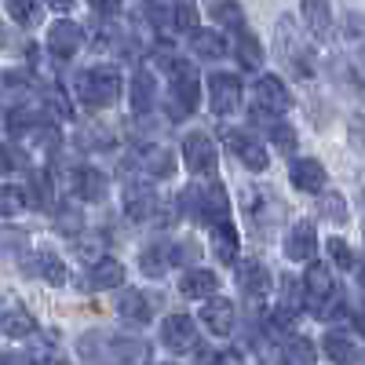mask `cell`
I'll list each match as a JSON object with an SVG mask.
<instances>
[{"label": "cell", "mask_w": 365, "mask_h": 365, "mask_svg": "<svg viewBox=\"0 0 365 365\" xmlns=\"http://www.w3.org/2000/svg\"><path fill=\"white\" fill-rule=\"evenodd\" d=\"M179 205L190 212L194 220H201V223H223V220H230V197H227V190L220 187L216 179H205V182H194V187H187L182 190V197H179Z\"/></svg>", "instance_id": "2"}, {"label": "cell", "mask_w": 365, "mask_h": 365, "mask_svg": "<svg viewBox=\"0 0 365 365\" xmlns=\"http://www.w3.org/2000/svg\"><path fill=\"white\" fill-rule=\"evenodd\" d=\"M237 282H241V292L256 303V299H263L270 292V270L259 259H245L237 267Z\"/></svg>", "instance_id": "18"}, {"label": "cell", "mask_w": 365, "mask_h": 365, "mask_svg": "<svg viewBox=\"0 0 365 365\" xmlns=\"http://www.w3.org/2000/svg\"><path fill=\"white\" fill-rule=\"evenodd\" d=\"M161 365H172V361H161Z\"/></svg>", "instance_id": "50"}, {"label": "cell", "mask_w": 365, "mask_h": 365, "mask_svg": "<svg viewBox=\"0 0 365 365\" xmlns=\"http://www.w3.org/2000/svg\"><path fill=\"white\" fill-rule=\"evenodd\" d=\"M150 106H154V73L135 70V77H132V110L150 113Z\"/></svg>", "instance_id": "31"}, {"label": "cell", "mask_w": 365, "mask_h": 365, "mask_svg": "<svg viewBox=\"0 0 365 365\" xmlns=\"http://www.w3.org/2000/svg\"><path fill=\"white\" fill-rule=\"evenodd\" d=\"M81 44H84V29H81L77 22H70V19L55 22V26L48 29V51H51V58H58V63L73 58V55L81 51Z\"/></svg>", "instance_id": "10"}, {"label": "cell", "mask_w": 365, "mask_h": 365, "mask_svg": "<svg viewBox=\"0 0 365 365\" xmlns=\"http://www.w3.org/2000/svg\"><path fill=\"white\" fill-rule=\"evenodd\" d=\"M256 103L259 106H267V110H274V113H285L289 110V88L282 84V77H274V73H263L259 81H256Z\"/></svg>", "instance_id": "20"}, {"label": "cell", "mask_w": 365, "mask_h": 365, "mask_svg": "<svg viewBox=\"0 0 365 365\" xmlns=\"http://www.w3.org/2000/svg\"><path fill=\"white\" fill-rule=\"evenodd\" d=\"M282 307H289L292 314H299L303 307H307V289H299L296 278H285L282 282Z\"/></svg>", "instance_id": "38"}, {"label": "cell", "mask_w": 365, "mask_h": 365, "mask_svg": "<svg viewBox=\"0 0 365 365\" xmlns=\"http://www.w3.org/2000/svg\"><path fill=\"white\" fill-rule=\"evenodd\" d=\"M314 252H318V234H314V227H311V223H296V227L289 230V237H285V256L296 259V263H311Z\"/></svg>", "instance_id": "15"}, {"label": "cell", "mask_w": 365, "mask_h": 365, "mask_svg": "<svg viewBox=\"0 0 365 365\" xmlns=\"http://www.w3.org/2000/svg\"><path fill=\"white\" fill-rule=\"evenodd\" d=\"M120 282H125V267H120L117 259H96L88 267V289H96V292H103V289H117Z\"/></svg>", "instance_id": "24"}, {"label": "cell", "mask_w": 365, "mask_h": 365, "mask_svg": "<svg viewBox=\"0 0 365 365\" xmlns=\"http://www.w3.org/2000/svg\"><path fill=\"white\" fill-rule=\"evenodd\" d=\"M190 48H194V55L212 58V63L227 55V41H223V34H216V29H194V34H190Z\"/></svg>", "instance_id": "27"}, {"label": "cell", "mask_w": 365, "mask_h": 365, "mask_svg": "<svg viewBox=\"0 0 365 365\" xmlns=\"http://www.w3.org/2000/svg\"><path fill=\"white\" fill-rule=\"evenodd\" d=\"M347 135L358 150H365V113H354L351 117V125H347Z\"/></svg>", "instance_id": "42"}, {"label": "cell", "mask_w": 365, "mask_h": 365, "mask_svg": "<svg viewBox=\"0 0 365 365\" xmlns=\"http://www.w3.org/2000/svg\"><path fill=\"white\" fill-rule=\"evenodd\" d=\"M26 201V190L19 194L15 187H4V216H15V212H19V205Z\"/></svg>", "instance_id": "43"}, {"label": "cell", "mask_w": 365, "mask_h": 365, "mask_svg": "<svg viewBox=\"0 0 365 365\" xmlns=\"http://www.w3.org/2000/svg\"><path fill=\"white\" fill-rule=\"evenodd\" d=\"M161 344L172 354L197 351V325H194V318L190 314H168L165 325H161Z\"/></svg>", "instance_id": "7"}, {"label": "cell", "mask_w": 365, "mask_h": 365, "mask_svg": "<svg viewBox=\"0 0 365 365\" xmlns=\"http://www.w3.org/2000/svg\"><path fill=\"white\" fill-rule=\"evenodd\" d=\"M299 15L314 37H329L332 29V4L329 0H299Z\"/></svg>", "instance_id": "25"}, {"label": "cell", "mask_w": 365, "mask_h": 365, "mask_svg": "<svg viewBox=\"0 0 365 365\" xmlns=\"http://www.w3.org/2000/svg\"><path fill=\"white\" fill-rule=\"evenodd\" d=\"M158 208H161V201H158V194H154L150 182H128L125 187V216L132 223L158 220Z\"/></svg>", "instance_id": "8"}, {"label": "cell", "mask_w": 365, "mask_h": 365, "mask_svg": "<svg viewBox=\"0 0 365 365\" xmlns=\"http://www.w3.org/2000/svg\"><path fill=\"white\" fill-rule=\"evenodd\" d=\"M208 103L220 117L234 113L241 106V81L234 73H212L208 77Z\"/></svg>", "instance_id": "9"}, {"label": "cell", "mask_w": 365, "mask_h": 365, "mask_svg": "<svg viewBox=\"0 0 365 365\" xmlns=\"http://www.w3.org/2000/svg\"><path fill=\"white\" fill-rule=\"evenodd\" d=\"M187 256V249H168V245H146L139 252V270L146 274V278H165V270L179 259Z\"/></svg>", "instance_id": "19"}, {"label": "cell", "mask_w": 365, "mask_h": 365, "mask_svg": "<svg viewBox=\"0 0 365 365\" xmlns=\"http://www.w3.org/2000/svg\"><path fill=\"white\" fill-rule=\"evenodd\" d=\"M77 146H84V150H110L113 146V132L103 128V125H84L77 132Z\"/></svg>", "instance_id": "35"}, {"label": "cell", "mask_w": 365, "mask_h": 365, "mask_svg": "<svg viewBox=\"0 0 365 365\" xmlns=\"http://www.w3.org/2000/svg\"><path fill=\"white\" fill-rule=\"evenodd\" d=\"M44 4H48L51 11H70V8H73V0H44Z\"/></svg>", "instance_id": "46"}, {"label": "cell", "mask_w": 365, "mask_h": 365, "mask_svg": "<svg viewBox=\"0 0 365 365\" xmlns=\"http://www.w3.org/2000/svg\"><path fill=\"white\" fill-rule=\"evenodd\" d=\"M234 55H237V63L245 66V70H259V63H263V48H259V41L249 34V26L234 34Z\"/></svg>", "instance_id": "28"}, {"label": "cell", "mask_w": 365, "mask_h": 365, "mask_svg": "<svg viewBox=\"0 0 365 365\" xmlns=\"http://www.w3.org/2000/svg\"><path fill=\"white\" fill-rule=\"evenodd\" d=\"M358 205H361V216H365V182H361V194H358Z\"/></svg>", "instance_id": "48"}, {"label": "cell", "mask_w": 365, "mask_h": 365, "mask_svg": "<svg viewBox=\"0 0 365 365\" xmlns=\"http://www.w3.org/2000/svg\"><path fill=\"white\" fill-rule=\"evenodd\" d=\"M282 365H318L314 344L307 336H285V344H282Z\"/></svg>", "instance_id": "29"}, {"label": "cell", "mask_w": 365, "mask_h": 365, "mask_svg": "<svg viewBox=\"0 0 365 365\" xmlns=\"http://www.w3.org/2000/svg\"><path fill=\"white\" fill-rule=\"evenodd\" d=\"M270 139H274V146H278V150H282L285 158H289L292 150H296V132H292V128L285 125V120H278V125L270 128Z\"/></svg>", "instance_id": "40"}, {"label": "cell", "mask_w": 365, "mask_h": 365, "mask_svg": "<svg viewBox=\"0 0 365 365\" xmlns=\"http://www.w3.org/2000/svg\"><path fill=\"white\" fill-rule=\"evenodd\" d=\"M212 365H241V358H237L234 351H223V354L212 358Z\"/></svg>", "instance_id": "45"}, {"label": "cell", "mask_w": 365, "mask_h": 365, "mask_svg": "<svg viewBox=\"0 0 365 365\" xmlns=\"http://www.w3.org/2000/svg\"><path fill=\"white\" fill-rule=\"evenodd\" d=\"M179 292L187 296V299H212V296L220 292V278L212 270H205V267H194V270L182 274Z\"/></svg>", "instance_id": "22"}, {"label": "cell", "mask_w": 365, "mask_h": 365, "mask_svg": "<svg viewBox=\"0 0 365 365\" xmlns=\"http://www.w3.org/2000/svg\"><path fill=\"white\" fill-rule=\"evenodd\" d=\"M201 322H205V329L212 332V336H230V332L237 329V311H234L230 299L212 296V299L201 303Z\"/></svg>", "instance_id": "12"}, {"label": "cell", "mask_w": 365, "mask_h": 365, "mask_svg": "<svg viewBox=\"0 0 365 365\" xmlns=\"http://www.w3.org/2000/svg\"><path fill=\"white\" fill-rule=\"evenodd\" d=\"M34 329H37L34 318H29L22 307H8V311H4V336H11V340L22 336V340H26V336H34Z\"/></svg>", "instance_id": "34"}, {"label": "cell", "mask_w": 365, "mask_h": 365, "mask_svg": "<svg viewBox=\"0 0 365 365\" xmlns=\"http://www.w3.org/2000/svg\"><path fill=\"white\" fill-rule=\"evenodd\" d=\"M77 351L88 365H139L150 354L143 336H125V332H88Z\"/></svg>", "instance_id": "1"}, {"label": "cell", "mask_w": 365, "mask_h": 365, "mask_svg": "<svg viewBox=\"0 0 365 365\" xmlns=\"http://www.w3.org/2000/svg\"><path fill=\"white\" fill-rule=\"evenodd\" d=\"M44 103H48V113H58L63 120H70V117H73V106H70L66 91L58 88V84H44Z\"/></svg>", "instance_id": "37"}, {"label": "cell", "mask_w": 365, "mask_h": 365, "mask_svg": "<svg viewBox=\"0 0 365 365\" xmlns=\"http://www.w3.org/2000/svg\"><path fill=\"white\" fill-rule=\"evenodd\" d=\"M212 19H216L220 26H230L234 34L245 29V11H241L237 0H216V4H212Z\"/></svg>", "instance_id": "33"}, {"label": "cell", "mask_w": 365, "mask_h": 365, "mask_svg": "<svg viewBox=\"0 0 365 365\" xmlns=\"http://www.w3.org/2000/svg\"><path fill=\"white\" fill-rule=\"evenodd\" d=\"M318 216L322 220H329V223H347V208H344V197L340 194H325L322 201H318Z\"/></svg>", "instance_id": "39"}, {"label": "cell", "mask_w": 365, "mask_h": 365, "mask_svg": "<svg viewBox=\"0 0 365 365\" xmlns=\"http://www.w3.org/2000/svg\"><path fill=\"white\" fill-rule=\"evenodd\" d=\"M139 168H143V175H150V179H172V175H175V158H172V150L143 146V150H139Z\"/></svg>", "instance_id": "23"}, {"label": "cell", "mask_w": 365, "mask_h": 365, "mask_svg": "<svg viewBox=\"0 0 365 365\" xmlns=\"http://www.w3.org/2000/svg\"><path fill=\"white\" fill-rule=\"evenodd\" d=\"M117 314L125 322H135V325H146L150 318H154V299H150L146 292L139 289H125L117 296Z\"/></svg>", "instance_id": "16"}, {"label": "cell", "mask_w": 365, "mask_h": 365, "mask_svg": "<svg viewBox=\"0 0 365 365\" xmlns=\"http://www.w3.org/2000/svg\"><path fill=\"white\" fill-rule=\"evenodd\" d=\"M329 256L336 259V267H344V270H351L358 259H354V252L347 249V241L344 237H329Z\"/></svg>", "instance_id": "41"}, {"label": "cell", "mask_w": 365, "mask_h": 365, "mask_svg": "<svg viewBox=\"0 0 365 365\" xmlns=\"http://www.w3.org/2000/svg\"><path fill=\"white\" fill-rule=\"evenodd\" d=\"M182 161L197 179H216L220 175V154H216V143H212L205 132H190L182 139Z\"/></svg>", "instance_id": "5"}, {"label": "cell", "mask_w": 365, "mask_h": 365, "mask_svg": "<svg viewBox=\"0 0 365 365\" xmlns=\"http://www.w3.org/2000/svg\"><path fill=\"white\" fill-rule=\"evenodd\" d=\"M322 351L329 354L332 365H354V361L361 358L358 340L351 336L347 329H329V332H325V340H322Z\"/></svg>", "instance_id": "14"}, {"label": "cell", "mask_w": 365, "mask_h": 365, "mask_svg": "<svg viewBox=\"0 0 365 365\" xmlns=\"http://www.w3.org/2000/svg\"><path fill=\"white\" fill-rule=\"evenodd\" d=\"M34 267H37V274H41L48 285H66V263L58 259L51 249H41L34 256Z\"/></svg>", "instance_id": "32"}, {"label": "cell", "mask_w": 365, "mask_h": 365, "mask_svg": "<svg viewBox=\"0 0 365 365\" xmlns=\"http://www.w3.org/2000/svg\"><path fill=\"white\" fill-rule=\"evenodd\" d=\"M88 4L96 8V15H103V19H113L120 11V0H88Z\"/></svg>", "instance_id": "44"}, {"label": "cell", "mask_w": 365, "mask_h": 365, "mask_svg": "<svg viewBox=\"0 0 365 365\" xmlns=\"http://www.w3.org/2000/svg\"><path fill=\"white\" fill-rule=\"evenodd\" d=\"M274 41H278V55L285 58V63H289L299 77H311V73H314V55H311L307 44L299 41L292 19H278V34H274Z\"/></svg>", "instance_id": "4"}, {"label": "cell", "mask_w": 365, "mask_h": 365, "mask_svg": "<svg viewBox=\"0 0 365 365\" xmlns=\"http://www.w3.org/2000/svg\"><path fill=\"white\" fill-rule=\"evenodd\" d=\"M289 179H292V187L303 190V194H318L325 187V168L314 161V158H296L292 168H289Z\"/></svg>", "instance_id": "21"}, {"label": "cell", "mask_w": 365, "mask_h": 365, "mask_svg": "<svg viewBox=\"0 0 365 365\" xmlns=\"http://www.w3.org/2000/svg\"><path fill=\"white\" fill-rule=\"evenodd\" d=\"M73 88H77V99L84 106L103 110V106H113L120 99V88H125V84H120V73L113 66H96V70L77 73Z\"/></svg>", "instance_id": "3"}, {"label": "cell", "mask_w": 365, "mask_h": 365, "mask_svg": "<svg viewBox=\"0 0 365 365\" xmlns=\"http://www.w3.org/2000/svg\"><path fill=\"white\" fill-rule=\"evenodd\" d=\"M172 11H175V29H179V34H194V29H201L197 26V4H194V0H175Z\"/></svg>", "instance_id": "36"}, {"label": "cell", "mask_w": 365, "mask_h": 365, "mask_svg": "<svg viewBox=\"0 0 365 365\" xmlns=\"http://www.w3.org/2000/svg\"><path fill=\"white\" fill-rule=\"evenodd\" d=\"M146 4H158V0H146Z\"/></svg>", "instance_id": "49"}, {"label": "cell", "mask_w": 365, "mask_h": 365, "mask_svg": "<svg viewBox=\"0 0 365 365\" xmlns=\"http://www.w3.org/2000/svg\"><path fill=\"white\" fill-rule=\"evenodd\" d=\"M212 245H216V256H220L227 267H230V263H237L241 245H237V230H234V223H230V220H223V223L212 227Z\"/></svg>", "instance_id": "26"}, {"label": "cell", "mask_w": 365, "mask_h": 365, "mask_svg": "<svg viewBox=\"0 0 365 365\" xmlns=\"http://www.w3.org/2000/svg\"><path fill=\"white\" fill-rule=\"evenodd\" d=\"M354 274H358V282H361V289H365V256L358 259V267H354Z\"/></svg>", "instance_id": "47"}, {"label": "cell", "mask_w": 365, "mask_h": 365, "mask_svg": "<svg viewBox=\"0 0 365 365\" xmlns=\"http://www.w3.org/2000/svg\"><path fill=\"white\" fill-rule=\"evenodd\" d=\"M223 139H227V146L237 154V161L245 165L249 172H267V165H270V158H267V150L252 139V135H245V132H237V128H223L220 132Z\"/></svg>", "instance_id": "11"}, {"label": "cell", "mask_w": 365, "mask_h": 365, "mask_svg": "<svg viewBox=\"0 0 365 365\" xmlns=\"http://www.w3.org/2000/svg\"><path fill=\"white\" fill-rule=\"evenodd\" d=\"M4 4H8V15L22 29H37L41 19H44V4H41V0H4Z\"/></svg>", "instance_id": "30"}, {"label": "cell", "mask_w": 365, "mask_h": 365, "mask_svg": "<svg viewBox=\"0 0 365 365\" xmlns=\"http://www.w3.org/2000/svg\"><path fill=\"white\" fill-rule=\"evenodd\" d=\"M26 201L34 208H48L55 212V179L48 168H34L26 175Z\"/></svg>", "instance_id": "17"}, {"label": "cell", "mask_w": 365, "mask_h": 365, "mask_svg": "<svg viewBox=\"0 0 365 365\" xmlns=\"http://www.w3.org/2000/svg\"><path fill=\"white\" fill-rule=\"evenodd\" d=\"M303 289H307V307H311V311H318V314H325L329 299L336 296V285H332L329 267H325V263H318V259H311L307 274H303Z\"/></svg>", "instance_id": "6"}, {"label": "cell", "mask_w": 365, "mask_h": 365, "mask_svg": "<svg viewBox=\"0 0 365 365\" xmlns=\"http://www.w3.org/2000/svg\"><path fill=\"white\" fill-rule=\"evenodd\" d=\"M110 190V182L99 168H91V165H77L70 168V194L77 201H103Z\"/></svg>", "instance_id": "13"}]
</instances>
